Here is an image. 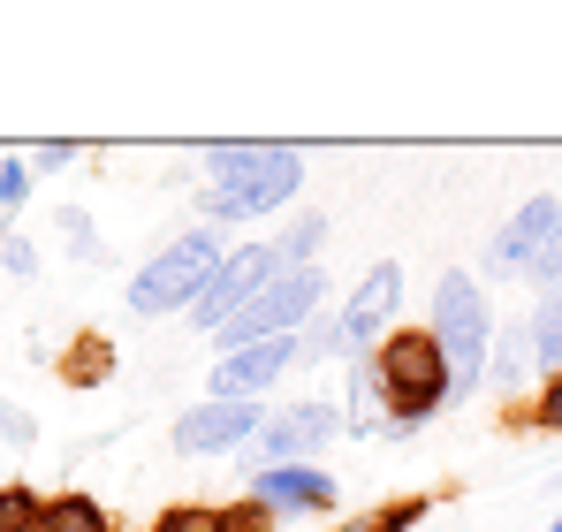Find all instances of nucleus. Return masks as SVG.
I'll return each mask as SVG.
<instances>
[{"label": "nucleus", "mask_w": 562, "mask_h": 532, "mask_svg": "<svg viewBox=\"0 0 562 532\" xmlns=\"http://www.w3.org/2000/svg\"><path fill=\"white\" fill-rule=\"evenodd\" d=\"M380 388H387V442H411L426 419L449 411V357L434 343V328H387V343L373 351Z\"/></svg>", "instance_id": "obj_1"}, {"label": "nucleus", "mask_w": 562, "mask_h": 532, "mask_svg": "<svg viewBox=\"0 0 562 532\" xmlns=\"http://www.w3.org/2000/svg\"><path fill=\"white\" fill-rule=\"evenodd\" d=\"M434 343L449 357V403H471L479 396V380H486V365H494V304H486V289H479V274L464 266H449L441 281H434Z\"/></svg>", "instance_id": "obj_2"}, {"label": "nucleus", "mask_w": 562, "mask_h": 532, "mask_svg": "<svg viewBox=\"0 0 562 532\" xmlns=\"http://www.w3.org/2000/svg\"><path fill=\"white\" fill-rule=\"evenodd\" d=\"M228 259V244L213 236V229H190L176 236L168 252H153V259L130 274V289H122V304L137 312V320H168V312H190L198 297H205V281H213V266Z\"/></svg>", "instance_id": "obj_3"}, {"label": "nucleus", "mask_w": 562, "mask_h": 532, "mask_svg": "<svg viewBox=\"0 0 562 532\" xmlns=\"http://www.w3.org/2000/svg\"><path fill=\"white\" fill-rule=\"evenodd\" d=\"M319 304H327V274L319 266H281L274 281L213 335L221 351H244V343H289V335H304L312 320H319Z\"/></svg>", "instance_id": "obj_4"}, {"label": "nucleus", "mask_w": 562, "mask_h": 532, "mask_svg": "<svg viewBox=\"0 0 562 532\" xmlns=\"http://www.w3.org/2000/svg\"><path fill=\"white\" fill-rule=\"evenodd\" d=\"M274 274H281V252H274V244H236L228 259L213 266L205 297L190 304V328L221 335V328H228V320H236V312H244V304H251V297H259L267 281H274Z\"/></svg>", "instance_id": "obj_5"}, {"label": "nucleus", "mask_w": 562, "mask_h": 532, "mask_svg": "<svg viewBox=\"0 0 562 532\" xmlns=\"http://www.w3.org/2000/svg\"><path fill=\"white\" fill-rule=\"evenodd\" d=\"M267 419H274V411H259V403H221V396H205V403H190L183 419H176V456H236V448H251L267 434Z\"/></svg>", "instance_id": "obj_6"}, {"label": "nucleus", "mask_w": 562, "mask_h": 532, "mask_svg": "<svg viewBox=\"0 0 562 532\" xmlns=\"http://www.w3.org/2000/svg\"><path fill=\"white\" fill-rule=\"evenodd\" d=\"M403 312V266L380 259L366 266V281H358V297H342V312H335V328H342V351L366 357L387 343V320Z\"/></svg>", "instance_id": "obj_7"}, {"label": "nucleus", "mask_w": 562, "mask_h": 532, "mask_svg": "<svg viewBox=\"0 0 562 532\" xmlns=\"http://www.w3.org/2000/svg\"><path fill=\"white\" fill-rule=\"evenodd\" d=\"M304 190V153H289L267 176H236V182H205V221H259V213H281L296 206Z\"/></svg>", "instance_id": "obj_8"}, {"label": "nucleus", "mask_w": 562, "mask_h": 532, "mask_svg": "<svg viewBox=\"0 0 562 532\" xmlns=\"http://www.w3.org/2000/svg\"><path fill=\"white\" fill-rule=\"evenodd\" d=\"M555 213H562V190H540V198H525L502 229H494V244H486V274L494 281H525L532 274V259L548 252V236H555Z\"/></svg>", "instance_id": "obj_9"}, {"label": "nucleus", "mask_w": 562, "mask_h": 532, "mask_svg": "<svg viewBox=\"0 0 562 532\" xmlns=\"http://www.w3.org/2000/svg\"><path fill=\"white\" fill-rule=\"evenodd\" d=\"M251 502H267L274 518H319L342 502V479L327 464H259L251 472Z\"/></svg>", "instance_id": "obj_10"}, {"label": "nucleus", "mask_w": 562, "mask_h": 532, "mask_svg": "<svg viewBox=\"0 0 562 532\" xmlns=\"http://www.w3.org/2000/svg\"><path fill=\"white\" fill-rule=\"evenodd\" d=\"M342 434V411L335 403H289V411H274L267 419V434H259V456L267 464H319V448Z\"/></svg>", "instance_id": "obj_11"}, {"label": "nucleus", "mask_w": 562, "mask_h": 532, "mask_svg": "<svg viewBox=\"0 0 562 532\" xmlns=\"http://www.w3.org/2000/svg\"><path fill=\"white\" fill-rule=\"evenodd\" d=\"M289 365H296V335H289V343H244V351H221L205 380H213L221 403H259Z\"/></svg>", "instance_id": "obj_12"}, {"label": "nucleus", "mask_w": 562, "mask_h": 532, "mask_svg": "<svg viewBox=\"0 0 562 532\" xmlns=\"http://www.w3.org/2000/svg\"><path fill=\"white\" fill-rule=\"evenodd\" d=\"M380 426H387V388H380V365L366 351V357H350V380H342V434L366 442Z\"/></svg>", "instance_id": "obj_13"}, {"label": "nucleus", "mask_w": 562, "mask_h": 532, "mask_svg": "<svg viewBox=\"0 0 562 532\" xmlns=\"http://www.w3.org/2000/svg\"><path fill=\"white\" fill-rule=\"evenodd\" d=\"M296 145H259V137H221V145H205V176L213 182H236V176H267L281 168Z\"/></svg>", "instance_id": "obj_14"}, {"label": "nucleus", "mask_w": 562, "mask_h": 532, "mask_svg": "<svg viewBox=\"0 0 562 532\" xmlns=\"http://www.w3.org/2000/svg\"><path fill=\"white\" fill-rule=\"evenodd\" d=\"M525 335H532V357H540L548 373H562V281L532 297V320H525Z\"/></svg>", "instance_id": "obj_15"}, {"label": "nucleus", "mask_w": 562, "mask_h": 532, "mask_svg": "<svg viewBox=\"0 0 562 532\" xmlns=\"http://www.w3.org/2000/svg\"><path fill=\"white\" fill-rule=\"evenodd\" d=\"M38 532H114V518L99 510L92 495H46V518H38Z\"/></svg>", "instance_id": "obj_16"}, {"label": "nucleus", "mask_w": 562, "mask_h": 532, "mask_svg": "<svg viewBox=\"0 0 562 532\" xmlns=\"http://www.w3.org/2000/svg\"><path fill=\"white\" fill-rule=\"evenodd\" d=\"M426 495H395V502H380V510H366V518H350V525H335V532H411V525H426Z\"/></svg>", "instance_id": "obj_17"}, {"label": "nucleus", "mask_w": 562, "mask_h": 532, "mask_svg": "<svg viewBox=\"0 0 562 532\" xmlns=\"http://www.w3.org/2000/svg\"><path fill=\"white\" fill-rule=\"evenodd\" d=\"M319 244H327V213H296V221L274 236L281 266H319Z\"/></svg>", "instance_id": "obj_18"}, {"label": "nucleus", "mask_w": 562, "mask_h": 532, "mask_svg": "<svg viewBox=\"0 0 562 532\" xmlns=\"http://www.w3.org/2000/svg\"><path fill=\"white\" fill-rule=\"evenodd\" d=\"M525 373H532V335H525V328L494 335V365H486V380H494V388H517Z\"/></svg>", "instance_id": "obj_19"}, {"label": "nucleus", "mask_w": 562, "mask_h": 532, "mask_svg": "<svg viewBox=\"0 0 562 532\" xmlns=\"http://www.w3.org/2000/svg\"><path fill=\"white\" fill-rule=\"evenodd\" d=\"M61 373H69L77 388H99V380L114 373V351H106L99 335H77V343H69V357H61Z\"/></svg>", "instance_id": "obj_20"}, {"label": "nucleus", "mask_w": 562, "mask_h": 532, "mask_svg": "<svg viewBox=\"0 0 562 532\" xmlns=\"http://www.w3.org/2000/svg\"><path fill=\"white\" fill-rule=\"evenodd\" d=\"M38 518H46V495H31V487H0V532H38Z\"/></svg>", "instance_id": "obj_21"}, {"label": "nucleus", "mask_w": 562, "mask_h": 532, "mask_svg": "<svg viewBox=\"0 0 562 532\" xmlns=\"http://www.w3.org/2000/svg\"><path fill=\"white\" fill-rule=\"evenodd\" d=\"M153 532H221V510H205V502H176V510H160Z\"/></svg>", "instance_id": "obj_22"}, {"label": "nucleus", "mask_w": 562, "mask_h": 532, "mask_svg": "<svg viewBox=\"0 0 562 532\" xmlns=\"http://www.w3.org/2000/svg\"><path fill=\"white\" fill-rule=\"evenodd\" d=\"M274 525L281 518L267 502H251V495H244V502H221V532H274Z\"/></svg>", "instance_id": "obj_23"}, {"label": "nucleus", "mask_w": 562, "mask_h": 532, "mask_svg": "<svg viewBox=\"0 0 562 532\" xmlns=\"http://www.w3.org/2000/svg\"><path fill=\"white\" fill-rule=\"evenodd\" d=\"M54 229H61V236H69V259H99L92 213H77V206H61V213H54Z\"/></svg>", "instance_id": "obj_24"}, {"label": "nucleus", "mask_w": 562, "mask_h": 532, "mask_svg": "<svg viewBox=\"0 0 562 532\" xmlns=\"http://www.w3.org/2000/svg\"><path fill=\"white\" fill-rule=\"evenodd\" d=\"M525 426H548V434H562V373H548V380H540V396H532Z\"/></svg>", "instance_id": "obj_25"}, {"label": "nucleus", "mask_w": 562, "mask_h": 532, "mask_svg": "<svg viewBox=\"0 0 562 532\" xmlns=\"http://www.w3.org/2000/svg\"><path fill=\"white\" fill-rule=\"evenodd\" d=\"M31 160H0V213H15V206H23V198H31Z\"/></svg>", "instance_id": "obj_26"}, {"label": "nucleus", "mask_w": 562, "mask_h": 532, "mask_svg": "<svg viewBox=\"0 0 562 532\" xmlns=\"http://www.w3.org/2000/svg\"><path fill=\"white\" fill-rule=\"evenodd\" d=\"M525 281H532V289H555V281H562V213H555V236H548V252L532 259V274H525Z\"/></svg>", "instance_id": "obj_27"}, {"label": "nucleus", "mask_w": 562, "mask_h": 532, "mask_svg": "<svg viewBox=\"0 0 562 532\" xmlns=\"http://www.w3.org/2000/svg\"><path fill=\"white\" fill-rule=\"evenodd\" d=\"M69 160H77V145H69V137H46V145L31 153V176H54V168H69Z\"/></svg>", "instance_id": "obj_28"}, {"label": "nucleus", "mask_w": 562, "mask_h": 532, "mask_svg": "<svg viewBox=\"0 0 562 532\" xmlns=\"http://www.w3.org/2000/svg\"><path fill=\"white\" fill-rule=\"evenodd\" d=\"M0 266H8V274H38V244L8 236V244H0Z\"/></svg>", "instance_id": "obj_29"}, {"label": "nucleus", "mask_w": 562, "mask_h": 532, "mask_svg": "<svg viewBox=\"0 0 562 532\" xmlns=\"http://www.w3.org/2000/svg\"><path fill=\"white\" fill-rule=\"evenodd\" d=\"M0 434H8L15 448H23V442H38V426H31V419H23L15 403H0Z\"/></svg>", "instance_id": "obj_30"}, {"label": "nucleus", "mask_w": 562, "mask_h": 532, "mask_svg": "<svg viewBox=\"0 0 562 532\" xmlns=\"http://www.w3.org/2000/svg\"><path fill=\"white\" fill-rule=\"evenodd\" d=\"M548 532H562V518H555V525H548Z\"/></svg>", "instance_id": "obj_31"}, {"label": "nucleus", "mask_w": 562, "mask_h": 532, "mask_svg": "<svg viewBox=\"0 0 562 532\" xmlns=\"http://www.w3.org/2000/svg\"><path fill=\"white\" fill-rule=\"evenodd\" d=\"M0 244H8V229H0Z\"/></svg>", "instance_id": "obj_32"}, {"label": "nucleus", "mask_w": 562, "mask_h": 532, "mask_svg": "<svg viewBox=\"0 0 562 532\" xmlns=\"http://www.w3.org/2000/svg\"><path fill=\"white\" fill-rule=\"evenodd\" d=\"M555 487H562V479H555Z\"/></svg>", "instance_id": "obj_33"}]
</instances>
